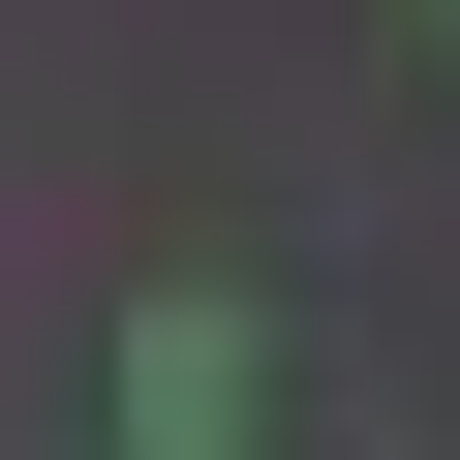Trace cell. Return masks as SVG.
Returning a JSON list of instances; mask_svg holds the SVG:
<instances>
[{
    "label": "cell",
    "mask_w": 460,
    "mask_h": 460,
    "mask_svg": "<svg viewBox=\"0 0 460 460\" xmlns=\"http://www.w3.org/2000/svg\"><path fill=\"white\" fill-rule=\"evenodd\" d=\"M246 429H277V307L246 277H154L123 307V460H246Z\"/></svg>",
    "instance_id": "1"
}]
</instances>
